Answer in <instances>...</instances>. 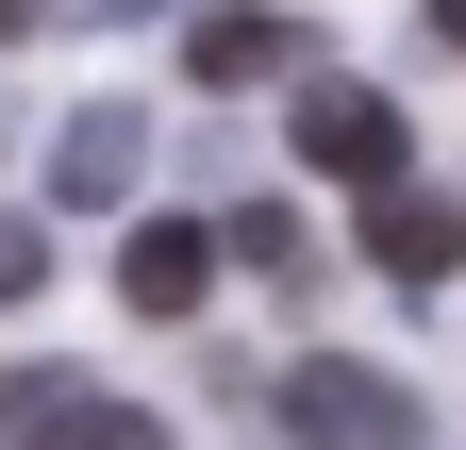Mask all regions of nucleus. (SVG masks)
<instances>
[{
  "label": "nucleus",
  "mask_w": 466,
  "mask_h": 450,
  "mask_svg": "<svg viewBox=\"0 0 466 450\" xmlns=\"http://www.w3.org/2000/svg\"><path fill=\"white\" fill-rule=\"evenodd\" d=\"M283 434L300 450H417V384H383L350 351H300L283 367Z\"/></svg>",
  "instance_id": "f257e3e1"
},
{
  "label": "nucleus",
  "mask_w": 466,
  "mask_h": 450,
  "mask_svg": "<svg viewBox=\"0 0 466 450\" xmlns=\"http://www.w3.org/2000/svg\"><path fill=\"white\" fill-rule=\"evenodd\" d=\"M0 450H167V417L150 401H100V384H67V367H17L0 384Z\"/></svg>",
  "instance_id": "f03ea898"
},
{
  "label": "nucleus",
  "mask_w": 466,
  "mask_h": 450,
  "mask_svg": "<svg viewBox=\"0 0 466 450\" xmlns=\"http://www.w3.org/2000/svg\"><path fill=\"white\" fill-rule=\"evenodd\" d=\"M300 167H333V184H400V100H383V84H300Z\"/></svg>",
  "instance_id": "7ed1b4c3"
},
{
  "label": "nucleus",
  "mask_w": 466,
  "mask_h": 450,
  "mask_svg": "<svg viewBox=\"0 0 466 450\" xmlns=\"http://www.w3.org/2000/svg\"><path fill=\"white\" fill-rule=\"evenodd\" d=\"M116 301L134 317H200L217 301V234L200 217H134V234H116Z\"/></svg>",
  "instance_id": "20e7f679"
},
{
  "label": "nucleus",
  "mask_w": 466,
  "mask_h": 450,
  "mask_svg": "<svg viewBox=\"0 0 466 450\" xmlns=\"http://www.w3.org/2000/svg\"><path fill=\"white\" fill-rule=\"evenodd\" d=\"M367 267H383V284H450V267H466V217L433 184H367Z\"/></svg>",
  "instance_id": "39448f33"
},
{
  "label": "nucleus",
  "mask_w": 466,
  "mask_h": 450,
  "mask_svg": "<svg viewBox=\"0 0 466 450\" xmlns=\"http://www.w3.org/2000/svg\"><path fill=\"white\" fill-rule=\"evenodd\" d=\"M134 167H150L134 100H100V118H67V150H50V200H67V217H116V200H134Z\"/></svg>",
  "instance_id": "423d86ee"
},
{
  "label": "nucleus",
  "mask_w": 466,
  "mask_h": 450,
  "mask_svg": "<svg viewBox=\"0 0 466 450\" xmlns=\"http://www.w3.org/2000/svg\"><path fill=\"white\" fill-rule=\"evenodd\" d=\"M184 67H200V84H283V67H300V17L217 0V17H184Z\"/></svg>",
  "instance_id": "0eeeda50"
},
{
  "label": "nucleus",
  "mask_w": 466,
  "mask_h": 450,
  "mask_svg": "<svg viewBox=\"0 0 466 450\" xmlns=\"http://www.w3.org/2000/svg\"><path fill=\"white\" fill-rule=\"evenodd\" d=\"M50 284V234H17V217H0V301H34Z\"/></svg>",
  "instance_id": "6e6552de"
},
{
  "label": "nucleus",
  "mask_w": 466,
  "mask_h": 450,
  "mask_svg": "<svg viewBox=\"0 0 466 450\" xmlns=\"http://www.w3.org/2000/svg\"><path fill=\"white\" fill-rule=\"evenodd\" d=\"M34 17H50V0H0V34H34Z\"/></svg>",
  "instance_id": "1a4fd4ad"
},
{
  "label": "nucleus",
  "mask_w": 466,
  "mask_h": 450,
  "mask_svg": "<svg viewBox=\"0 0 466 450\" xmlns=\"http://www.w3.org/2000/svg\"><path fill=\"white\" fill-rule=\"evenodd\" d=\"M433 34H450V50H466V0H433Z\"/></svg>",
  "instance_id": "9d476101"
}]
</instances>
